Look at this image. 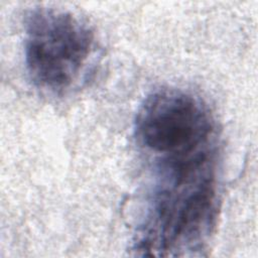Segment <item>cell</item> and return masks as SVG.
<instances>
[{
	"label": "cell",
	"instance_id": "6da1fadb",
	"mask_svg": "<svg viewBox=\"0 0 258 258\" xmlns=\"http://www.w3.org/2000/svg\"><path fill=\"white\" fill-rule=\"evenodd\" d=\"M136 144L146 160L149 182L133 250L143 256H185L203 250L220 203L217 126Z\"/></svg>",
	"mask_w": 258,
	"mask_h": 258
},
{
	"label": "cell",
	"instance_id": "7a4b0ae2",
	"mask_svg": "<svg viewBox=\"0 0 258 258\" xmlns=\"http://www.w3.org/2000/svg\"><path fill=\"white\" fill-rule=\"evenodd\" d=\"M93 30L71 11L35 7L24 18V60L34 86L52 94L75 88L96 55Z\"/></svg>",
	"mask_w": 258,
	"mask_h": 258
}]
</instances>
